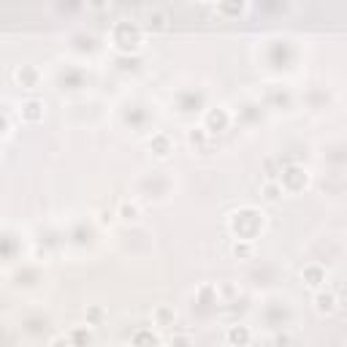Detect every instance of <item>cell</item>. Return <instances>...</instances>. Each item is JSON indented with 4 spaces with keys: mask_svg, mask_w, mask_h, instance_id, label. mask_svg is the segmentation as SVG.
Listing matches in <instances>:
<instances>
[{
    "mask_svg": "<svg viewBox=\"0 0 347 347\" xmlns=\"http://www.w3.org/2000/svg\"><path fill=\"white\" fill-rule=\"evenodd\" d=\"M315 304H317L320 312H334L336 309V296H334L331 290H320L317 296H315Z\"/></svg>",
    "mask_w": 347,
    "mask_h": 347,
    "instance_id": "6da1fadb",
    "label": "cell"
},
{
    "mask_svg": "<svg viewBox=\"0 0 347 347\" xmlns=\"http://www.w3.org/2000/svg\"><path fill=\"white\" fill-rule=\"evenodd\" d=\"M41 109H43V106H41L38 101H24V103H22V114L28 117V119H38V117H41Z\"/></svg>",
    "mask_w": 347,
    "mask_h": 347,
    "instance_id": "7a4b0ae2",
    "label": "cell"
},
{
    "mask_svg": "<svg viewBox=\"0 0 347 347\" xmlns=\"http://www.w3.org/2000/svg\"><path fill=\"white\" fill-rule=\"evenodd\" d=\"M228 339L236 342V344H244V342L250 339V331H247L244 326H241V328H231V331H228Z\"/></svg>",
    "mask_w": 347,
    "mask_h": 347,
    "instance_id": "3957f363",
    "label": "cell"
},
{
    "mask_svg": "<svg viewBox=\"0 0 347 347\" xmlns=\"http://www.w3.org/2000/svg\"><path fill=\"white\" fill-rule=\"evenodd\" d=\"M119 214H122L125 220H138V206L130 204V201H125L122 206H119Z\"/></svg>",
    "mask_w": 347,
    "mask_h": 347,
    "instance_id": "277c9868",
    "label": "cell"
},
{
    "mask_svg": "<svg viewBox=\"0 0 347 347\" xmlns=\"http://www.w3.org/2000/svg\"><path fill=\"white\" fill-rule=\"evenodd\" d=\"M155 317H158V323H160V326L174 323V312H171V309H166V307H158V312H155Z\"/></svg>",
    "mask_w": 347,
    "mask_h": 347,
    "instance_id": "5b68a950",
    "label": "cell"
},
{
    "mask_svg": "<svg viewBox=\"0 0 347 347\" xmlns=\"http://www.w3.org/2000/svg\"><path fill=\"white\" fill-rule=\"evenodd\" d=\"M263 193H266V198H271V201H274V198L282 195V187L274 185V182H266V185H263Z\"/></svg>",
    "mask_w": 347,
    "mask_h": 347,
    "instance_id": "8992f818",
    "label": "cell"
},
{
    "mask_svg": "<svg viewBox=\"0 0 347 347\" xmlns=\"http://www.w3.org/2000/svg\"><path fill=\"white\" fill-rule=\"evenodd\" d=\"M304 274H307V280H309V285H312V288H317V285L323 282V274H320L317 268H307V271H304Z\"/></svg>",
    "mask_w": 347,
    "mask_h": 347,
    "instance_id": "52a82bcc",
    "label": "cell"
},
{
    "mask_svg": "<svg viewBox=\"0 0 347 347\" xmlns=\"http://www.w3.org/2000/svg\"><path fill=\"white\" fill-rule=\"evenodd\" d=\"M250 253H253V247H250V244H244V241H236V244H233V255H239V258H247Z\"/></svg>",
    "mask_w": 347,
    "mask_h": 347,
    "instance_id": "ba28073f",
    "label": "cell"
},
{
    "mask_svg": "<svg viewBox=\"0 0 347 347\" xmlns=\"http://www.w3.org/2000/svg\"><path fill=\"white\" fill-rule=\"evenodd\" d=\"M52 347H71V339H68V336H55V339H52Z\"/></svg>",
    "mask_w": 347,
    "mask_h": 347,
    "instance_id": "9c48e42d",
    "label": "cell"
},
{
    "mask_svg": "<svg viewBox=\"0 0 347 347\" xmlns=\"http://www.w3.org/2000/svg\"><path fill=\"white\" fill-rule=\"evenodd\" d=\"M171 344L174 347H190V339H187V336H174Z\"/></svg>",
    "mask_w": 347,
    "mask_h": 347,
    "instance_id": "30bf717a",
    "label": "cell"
}]
</instances>
